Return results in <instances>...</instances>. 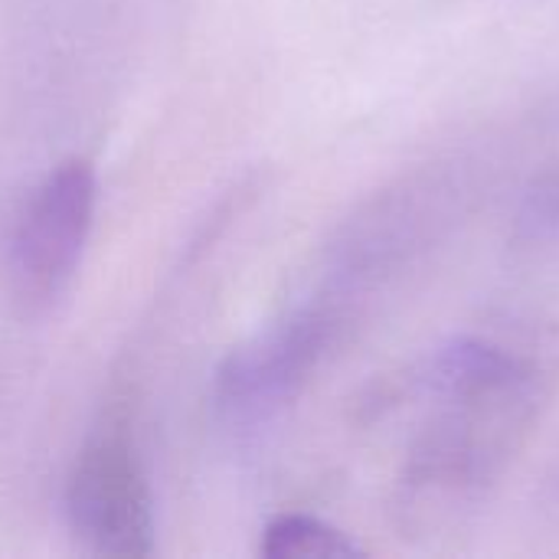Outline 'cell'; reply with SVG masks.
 <instances>
[{
    "label": "cell",
    "instance_id": "6da1fadb",
    "mask_svg": "<svg viewBox=\"0 0 559 559\" xmlns=\"http://www.w3.org/2000/svg\"><path fill=\"white\" fill-rule=\"evenodd\" d=\"M95 170L88 160L59 164L26 203L13 236V288L29 311L52 308L75 278L92 216H95Z\"/></svg>",
    "mask_w": 559,
    "mask_h": 559
},
{
    "label": "cell",
    "instance_id": "7a4b0ae2",
    "mask_svg": "<svg viewBox=\"0 0 559 559\" xmlns=\"http://www.w3.org/2000/svg\"><path fill=\"white\" fill-rule=\"evenodd\" d=\"M66 514L75 540L92 557L141 559L154 554L151 495L124 439H98L82 452L69 478Z\"/></svg>",
    "mask_w": 559,
    "mask_h": 559
},
{
    "label": "cell",
    "instance_id": "3957f363",
    "mask_svg": "<svg viewBox=\"0 0 559 559\" xmlns=\"http://www.w3.org/2000/svg\"><path fill=\"white\" fill-rule=\"evenodd\" d=\"M324 337V314L305 311L278 324L255 344L236 350L223 364L216 380L219 409L233 423H259L272 416L285 400H292V393L318 360Z\"/></svg>",
    "mask_w": 559,
    "mask_h": 559
},
{
    "label": "cell",
    "instance_id": "277c9868",
    "mask_svg": "<svg viewBox=\"0 0 559 559\" xmlns=\"http://www.w3.org/2000/svg\"><path fill=\"white\" fill-rule=\"evenodd\" d=\"M265 559H350L360 557V547L334 531L331 524L308 514H285L265 527L262 537Z\"/></svg>",
    "mask_w": 559,
    "mask_h": 559
}]
</instances>
